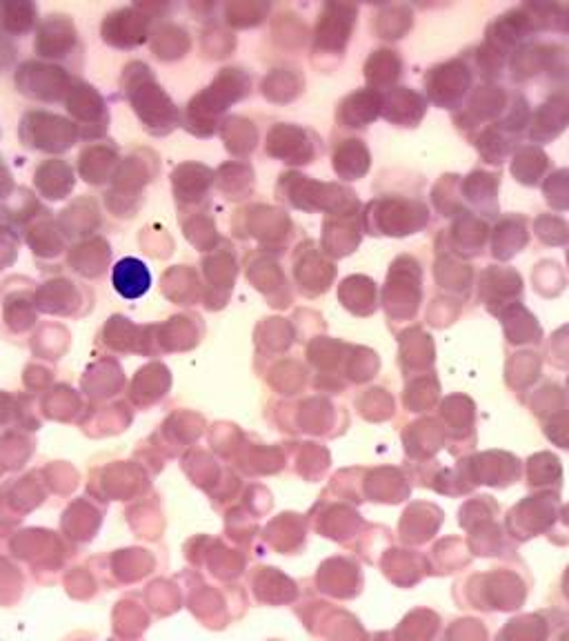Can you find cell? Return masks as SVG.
Wrapping results in <instances>:
<instances>
[{"mask_svg": "<svg viewBox=\"0 0 569 641\" xmlns=\"http://www.w3.org/2000/svg\"><path fill=\"white\" fill-rule=\"evenodd\" d=\"M114 290L121 294L123 299H141L147 294L149 285H152V272H149L147 265L141 259H134V256H127L121 259L114 268Z\"/></svg>", "mask_w": 569, "mask_h": 641, "instance_id": "1", "label": "cell"}]
</instances>
